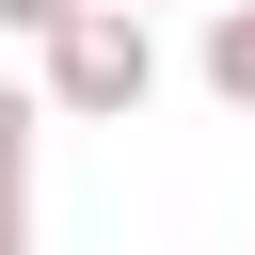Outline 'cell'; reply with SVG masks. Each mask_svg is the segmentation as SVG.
Instances as JSON below:
<instances>
[{
  "label": "cell",
  "mask_w": 255,
  "mask_h": 255,
  "mask_svg": "<svg viewBox=\"0 0 255 255\" xmlns=\"http://www.w3.org/2000/svg\"><path fill=\"white\" fill-rule=\"evenodd\" d=\"M191 80L255 128V0H207V48H191Z\"/></svg>",
  "instance_id": "7a4b0ae2"
},
{
  "label": "cell",
  "mask_w": 255,
  "mask_h": 255,
  "mask_svg": "<svg viewBox=\"0 0 255 255\" xmlns=\"http://www.w3.org/2000/svg\"><path fill=\"white\" fill-rule=\"evenodd\" d=\"M64 16H80V0H0V32H16V48H48Z\"/></svg>",
  "instance_id": "277c9868"
},
{
  "label": "cell",
  "mask_w": 255,
  "mask_h": 255,
  "mask_svg": "<svg viewBox=\"0 0 255 255\" xmlns=\"http://www.w3.org/2000/svg\"><path fill=\"white\" fill-rule=\"evenodd\" d=\"M32 64H48V80H32V96H48V112H64V128H128V112H143V96H159V32H143V16H128V0H80V16H64V32H48V48H32Z\"/></svg>",
  "instance_id": "6da1fadb"
},
{
  "label": "cell",
  "mask_w": 255,
  "mask_h": 255,
  "mask_svg": "<svg viewBox=\"0 0 255 255\" xmlns=\"http://www.w3.org/2000/svg\"><path fill=\"white\" fill-rule=\"evenodd\" d=\"M128 16H159V0H128Z\"/></svg>",
  "instance_id": "8992f818"
},
{
  "label": "cell",
  "mask_w": 255,
  "mask_h": 255,
  "mask_svg": "<svg viewBox=\"0 0 255 255\" xmlns=\"http://www.w3.org/2000/svg\"><path fill=\"white\" fill-rule=\"evenodd\" d=\"M32 128H48V96L0 80V239H32Z\"/></svg>",
  "instance_id": "3957f363"
},
{
  "label": "cell",
  "mask_w": 255,
  "mask_h": 255,
  "mask_svg": "<svg viewBox=\"0 0 255 255\" xmlns=\"http://www.w3.org/2000/svg\"><path fill=\"white\" fill-rule=\"evenodd\" d=\"M239 255H255V239H239Z\"/></svg>",
  "instance_id": "52a82bcc"
},
{
  "label": "cell",
  "mask_w": 255,
  "mask_h": 255,
  "mask_svg": "<svg viewBox=\"0 0 255 255\" xmlns=\"http://www.w3.org/2000/svg\"><path fill=\"white\" fill-rule=\"evenodd\" d=\"M0 255H32V239H0Z\"/></svg>",
  "instance_id": "5b68a950"
}]
</instances>
